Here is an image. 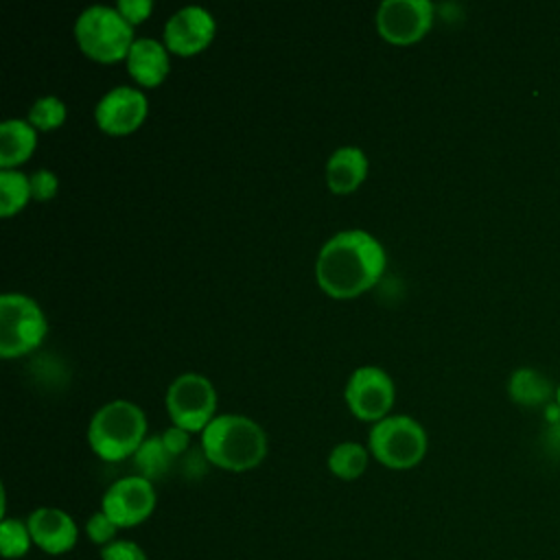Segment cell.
Masks as SVG:
<instances>
[{
  "label": "cell",
  "instance_id": "6da1fadb",
  "mask_svg": "<svg viewBox=\"0 0 560 560\" xmlns=\"http://www.w3.org/2000/svg\"><path fill=\"white\" fill-rule=\"evenodd\" d=\"M385 249L365 230H343L330 236L315 260L322 291L337 300L357 298L378 282L385 271Z\"/></svg>",
  "mask_w": 560,
  "mask_h": 560
},
{
  "label": "cell",
  "instance_id": "7a4b0ae2",
  "mask_svg": "<svg viewBox=\"0 0 560 560\" xmlns=\"http://www.w3.org/2000/svg\"><path fill=\"white\" fill-rule=\"evenodd\" d=\"M201 453L217 468L252 470L267 455V433L247 416L221 413L201 431Z\"/></svg>",
  "mask_w": 560,
  "mask_h": 560
},
{
  "label": "cell",
  "instance_id": "3957f363",
  "mask_svg": "<svg viewBox=\"0 0 560 560\" xmlns=\"http://www.w3.org/2000/svg\"><path fill=\"white\" fill-rule=\"evenodd\" d=\"M147 440V416L131 400H109L96 409L88 424L90 448L103 462L133 457Z\"/></svg>",
  "mask_w": 560,
  "mask_h": 560
},
{
  "label": "cell",
  "instance_id": "277c9868",
  "mask_svg": "<svg viewBox=\"0 0 560 560\" xmlns=\"http://www.w3.org/2000/svg\"><path fill=\"white\" fill-rule=\"evenodd\" d=\"M74 37L90 59L103 63L127 59V52L136 42L133 26L116 7L105 4H92L79 13L74 22Z\"/></svg>",
  "mask_w": 560,
  "mask_h": 560
},
{
  "label": "cell",
  "instance_id": "5b68a950",
  "mask_svg": "<svg viewBox=\"0 0 560 560\" xmlns=\"http://www.w3.org/2000/svg\"><path fill=\"white\" fill-rule=\"evenodd\" d=\"M368 448L387 468H413L427 453V431L411 416H385L372 424Z\"/></svg>",
  "mask_w": 560,
  "mask_h": 560
},
{
  "label": "cell",
  "instance_id": "8992f818",
  "mask_svg": "<svg viewBox=\"0 0 560 560\" xmlns=\"http://www.w3.org/2000/svg\"><path fill=\"white\" fill-rule=\"evenodd\" d=\"M48 332V322L39 304L24 293L0 295V354L22 357L35 350Z\"/></svg>",
  "mask_w": 560,
  "mask_h": 560
},
{
  "label": "cell",
  "instance_id": "52a82bcc",
  "mask_svg": "<svg viewBox=\"0 0 560 560\" xmlns=\"http://www.w3.org/2000/svg\"><path fill=\"white\" fill-rule=\"evenodd\" d=\"M217 409V392L210 378L197 372L179 374L166 389V411L175 427L188 433L203 431Z\"/></svg>",
  "mask_w": 560,
  "mask_h": 560
},
{
  "label": "cell",
  "instance_id": "ba28073f",
  "mask_svg": "<svg viewBox=\"0 0 560 560\" xmlns=\"http://www.w3.org/2000/svg\"><path fill=\"white\" fill-rule=\"evenodd\" d=\"M158 503L153 481L140 475H127L116 479L101 499V510L120 527L129 529L144 523Z\"/></svg>",
  "mask_w": 560,
  "mask_h": 560
},
{
  "label": "cell",
  "instance_id": "9c48e42d",
  "mask_svg": "<svg viewBox=\"0 0 560 560\" xmlns=\"http://www.w3.org/2000/svg\"><path fill=\"white\" fill-rule=\"evenodd\" d=\"M343 396L348 409L357 418L374 424L392 409L394 383L385 370L376 365H361L350 374Z\"/></svg>",
  "mask_w": 560,
  "mask_h": 560
},
{
  "label": "cell",
  "instance_id": "30bf717a",
  "mask_svg": "<svg viewBox=\"0 0 560 560\" xmlns=\"http://www.w3.org/2000/svg\"><path fill=\"white\" fill-rule=\"evenodd\" d=\"M433 24V4L429 0H385L376 9L378 35L392 44H413L427 35Z\"/></svg>",
  "mask_w": 560,
  "mask_h": 560
},
{
  "label": "cell",
  "instance_id": "8fae6325",
  "mask_svg": "<svg viewBox=\"0 0 560 560\" xmlns=\"http://www.w3.org/2000/svg\"><path fill=\"white\" fill-rule=\"evenodd\" d=\"M147 112L149 101L138 88L116 85L98 98L94 107V120L105 133L122 136L138 129L144 122Z\"/></svg>",
  "mask_w": 560,
  "mask_h": 560
},
{
  "label": "cell",
  "instance_id": "7c38bea8",
  "mask_svg": "<svg viewBox=\"0 0 560 560\" xmlns=\"http://www.w3.org/2000/svg\"><path fill=\"white\" fill-rule=\"evenodd\" d=\"M217 33V24L210 11L197 4L182 7L164 24V46L168 52L190 57L201 52Z\"/></svg>",
  "mask_w": 560,
  "mask_h": 560
},
{
  "label": "cell",
  "instance_id": "4fadbf2b",
  "mask_svg": "<svg viewBox=\"0 0 560 560\" xmlns=\"http://www.w3.org/2000/svg\"><path fill=\"white\" fill-rule=\"evenodd\" d=\"M33 545L48 556H63L74 549L79 527L74 518L59 508H37L26 518Z\"/></svg>",
  "mask_w": 560,
  "mask_h": 560
},
{
  "label": "cell",
  "instance_id": "5bb4252c",
  "mask_svg": "<svg viewBox=\"0 0 560 560\" xmlns=\"http://www.w3.org/2000/svg\"><path fill=\"white\" fill-rule=\"evenodd\" d=\"M125 63L133 81L144 88L160 85L171 70L168 48L153 37H136Z\"/></svg>",
  "mask_w": 560,
  "mask_h": 560
},
{
  "label": "cell",
  "instance_id": "9a60e30c",
  "mask_svg": "<svg viewBox=\"0 0 560 560\" xmlns=\"http://www.w3.org/2000/svg\"><path fill=\"white\" fill-rule=\"evenodd\" d=\"M368 175V155L359 147H339L326 162V186L337 195H348Z\"/></svg>",
  "mask_w": 560,
  "mask_h": 560
},
{
  "label": "cell",
  "instance_id": "2e32d148",
  "mask_svg": "<svg viewBox=\"0 0 560 560\" xmlns=\"http://www.w3.org/2000/svg\"><path fill=\"white\" fill-rule=\"evenodd\" d=\"M508 394L521 407H547L556 400V385L536 368H516L508 378Z\"/></svg>",
  "mask_w": 560,
  "mask_h": 560
},
{
  "label": "cell",
  "instance_id": "e0dca14e",
  "mask_svg": "<svg viewBox=\"0 0 560 560\" xmlns=\"http://www.w3.org/2000/svg\"><path fill=\"white\" fill-rule=\"evenodd\" d=\"M37 147V129L22 118H7L0 125V168H15Z\"/></svg>",
  "mask_w": 560,
  "mask_h": 560
},
{
  "label": "cell",
  "instance_id": "ac0fdd59",
  "mask_svg": "<svg viewBox=\"0 0 560 560\" xmlns=\"http://www.w3.org/2000/svg\"><path fill=\"white\" fill-rule=\"evenodd\" d=\"M173 455L166 451L162 435H147V440L140 444V448L133 453V466H136V475L155 481L162 479L171 464H173Z\"/></svg>",
  "mask_w": 560,
  "mask_h": 560
},
{
  "label": "cell",
  "instance_id": "d6986e66",
  "mask_svg": "<svg viewBox=\"0 0 560 560\" xmlns=\"http://www.w3.org/2000/svg\"><path fill=\"white\" fill-rule=\"evenodd\" d=\"M326 464L335 477L343 481H354L368 468V448L359 442H341L328 453Z\"/></svg>",
  "mask_w": 560,
  "mask_h": 560
},
{
  "label": "cell",
  "instance_id": "ffe728a7",
  "mask_svg": "<svg viewBox=\"0 0 560 560\" xmlns=\"http://www.w3.org/2000/svg\"><path fill=\"white\" fill-rule=\"evenodd\" d=\"M31 197L28 175L18 168H0V214L11 217L20 212Z\"/></svg>",
  "mask_w": 560,
  "mask_h": 560
},
{
  "label": "cell",
  "instance_id": "44dd1931",
  "mask_svg": "<svg viewBox=\"0 0 560 560\" xmlns=\"http://www.w3.org/2000/svg\"><path fill=\"white\" fill-rule=\"evenodd\" d=\"M33 545L26 521L20 518H2L0 523V553L4 560H18L28 553Z\"/></svg>",
  "mask_w": 560,
  "mask_h": 560
},
{
  "label": "cell",
  "instance_id": "7402d4cb",
  "mask_svg": "<svg viewBox=\"0 0 560 560\" xmlns=\"http://www.w3.org/2000/svg\"><path fill=\"white\" fill-rule=\"evenodd\" d=\"M66 103L57 96H42L37 98L31 107H28V116L26 120L39 129V131H50L61 127V122L66 120Z\"/></svg>",
  "mask_w": 560,
  "mask_h": 560
},
{
  "label": "cell",
  "instance_id": "603a6c76",
  "mask_svg": "<svg viewBox=\"0 0 560 560\" xmlns=\"http://www.w3.org/2000/svg\"><path fill=\"white\" fill-rule=\"evenodd\" d=\"M118 529H120V527H118L103 510L94 512V514L88 518V523H85V534H88V538H90L94 545H98L101 549L107 547L109 542L118 540V538H116Z\"/></svg>",
  "mask_w": 560,
  "mask_h": 560
},
{
  "label": "cell",
  "instance_id": "cb8c5ba5",
  "mask_svg": "<svg viewBox=\"0 0 560 560\" xmlns=\"http://www.w3.org/2000/svg\"><path fill=\"white\" fill-rule=\"evenodd\" d=\"M28 184H31V197L37 201H48L57 195L59 188V179L52 171L48 168H37L28 175Z\"/></svg>",
  "mask_w": 560,
  "mask_h": 560
},
{
  "label": "cell",
  "instance_id": "d4e9b609",
  "mask_svg": "<svg viewBox=\"0 0 560 560\" xmlns=\"http://www.w3.org/2000/svg\"><path fill=\"white\" fill-rule=\"evenodd\" d=\"M101 560H149L147 551L129 538H118L101 549Z\"/></svg>",
  "mask_w": 560,
  "mask_h": 560
},
{
  "label": "cell",
  "instance_id": "484cf974",
  "mask_svg": "<svg viewBox=\"0 0 560 560\" xmlns=\"http://www.w3.org/2000/svg\"><path fill=\"white\" fill-rule=\"evenodd\" d=\"M116 9L120 11V15L131 24H140L149 18L151 9H153V2L151 0H118L116 2Z\"/></svg>",
  "mask_w": 560,
  "mask_h": 560
},
{
  "label": "cell",
  "instance_id": "4316f807",
  "mask_svg": "<svg viewBox=\"0 0 560 560\" xmlns=\"http://www.w3.org/2000/svg\"><path fill=\"white\" fill-rule=\"evenodd\" d=\"M162 442L166 446V451L173 455V457H179L184 455L188 448H190V433L182 427H175L171 424L164 433H162Z\"/></svg>",
  "mask_w": 560,
  "mask_h": 560
},
{
  "label": "cell",
  "instance_id": "83f0119b",
  "mask_svg": "<svg viewBox=\"0 0 560 560\" xmlns=\"http://www.w3.org/2000/svg\"><path fill=\"white\" fill-rule=\"evenodd\" d=\"M545 438L549 440V444H551L553 448H560V420L553 422V424H549Z\"/></svg>",
  "mask_w": 560,
  "mask_h": 560
},
{
  "label": "cell",
  "instance_id": "f1b7e54d",
  "mask_svg": "<svg viewBox=\"0 0 560 560\" xmlns=\"http://www.w3.org/2000/svg\"><path fill=\"white\" fill-rule=\"evenodd\" d=\"M556 402H558V405H560V383H558V385H556Z\"/></svg>",
  "mask_w": 560,
  "mask_h": 560
}]
</instances>
